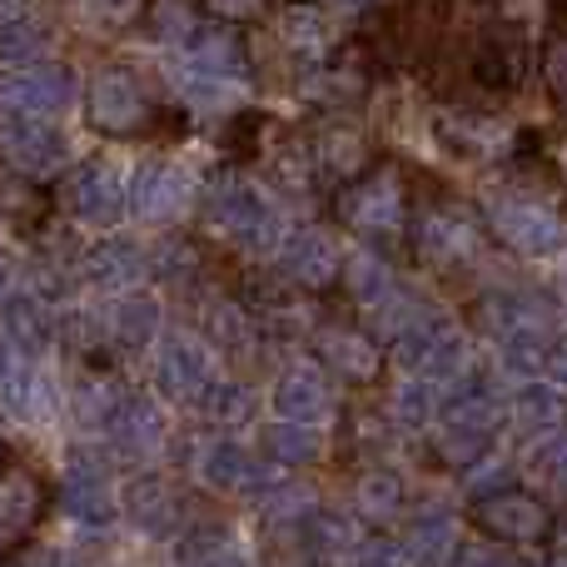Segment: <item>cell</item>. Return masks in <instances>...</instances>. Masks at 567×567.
I'll return each instance as SVG.
<instances>
[{
    "label": "cell",
    "instance_id": "1",
    "mask_svg": "<svg viewBox=\"0 0 567 567\" xmlns=\"http://www.w3.org/2000/svg\"><path fill=\"white\" fill-rule=\"evenodd\" d=\"M333 215H339V225H349L363 245L389 249L393 239L409 229V189H403V175L393 165H369L363 175H353L349 185H339Z\"/></svg>",
    "mask_w": 567,
    "mask_h": 567
},
{
    "label": "cell",
    "instance_id": "2",
    "mask_svg": "<svg viewBox=\"0 0 567 567\" xmlns=\"http://www.w3.org/2000/svg\"><path fill=\"white\" fill-rule=\"evenodd\" d=\"M85 120L105 140H140L159 125V105L145 75L130 65H100L85 90Z\"/></svg>",
    "mask_w": 567,
    "mask_h": 567
},
{
    "label": "cell",
    "instance_id": "3",
    "mask_svg": "<svg viewBox=\"0 0 567 567\" xmlns=\"http://www.w3.org/2000/svg\"><path fill=\"white\" fill-rule=\"evenodd\" d=\"M199 209H205V225L215 229V235H225L229 245L255 249V255L275 249L279 215H275V205H269V199L259 195L255 185H249V179L215 175L205 185V199H199Z\"/></svg>",
    "mask_w": 567,
    "mask_h": 567
},
{
    "label": "cell",
    "instance_id": "4",
    "mask_svg": "<svg viewBox=\"0 0 567 567\" xmlns=\"http://www.w3.org/2000/svg\"><path fill=\"white\" fill-rule=\"evenodd\" d=\"M393 353L409 373H423L433 383H458L468 373V343L439 313H419V319L403 323L399 339H393Z\"/></svg>",
    "mask_w": 567,
    "mask_h": 567
},
{
    "label": "cell",
    "instance_id": "5",
    "mask_svg": "<svg viewBox=\"0 0 567 567\" xmlns=\"http://www.w3.org/2000/svg\"><path fill=\"white\" fill-rule=\"evenodd\" d=\"M195 199H199L195 175L185 165H175V159H145L135 169V179H130V215L140 225H155V229L179 225L195 209Z\"/></svg>",
    "mask_w": 567,
    "mask_h": 567
},
{
    "label": "cell",
    "instance_id": "6",
    "mask_svg": "<svg viewBox=\"0 0 567 567\" xmlns=\"http://www.w3.org/2000/svg\"><path fill=\"white\" fill-rule=\"evenodd\" d=\"M473 528L483 538L503 543V548H518V543H543L553 533V513L548 503H538L523 488H488L473 503Z\"/></svg>",
    "mask_w": 567,
    "mask_h": 567
},
{
    "label": "cell",
    "instance_id": "7",
    "mask_svg": "<svg viewBox=\"0 0 567 567\" xmlns=\"http://www.w3.org/2000/svg\"><path fill=\"white\" fill-rule=\"evenodd\" d=\"M409 229H413V249L439 269L473 265L483 249V225L463 205H429Z\"/></svg>",
    "mask_w": 567,
    "mask_h": 567
},
{
    "label": "cell",
    "instance_id": "8",
    "mask_svg": "<svg viewBox=\"0 0 567 567\" xmlns=\"http://www.w3.org/2000/svg\"><path fill=\"white\" fill-rule=\"evenodd\" d=\"M60 199H65V209L75 219L110 229V225H120V215L130 209V185L115 159H85V165L70 169Z\"/></svg>",
    "mask_w": 567,
    "mask_h": 567
},
{
    "label": "cell",
    "instance_id": "9",
    "mask_svg": "<svg viewBox=\"0 0 567 567\" xmlns=\"http://www.w3.org/2000/svg\"><path fill=\"white\" fill-rule=\"evenodd\" d=\"M493 433H498V409H493V399H483L478 389L453 393V399L443 403V413H439V449H443V458H449V463L473 468V463L488 453Z\"/></svg>",
    "mask_w": 567,
    "mask_h": 567
},
{
    "label": "cell",
    "instance_id": "10",
    "mask_svg": "<svg viewBox=\"0 0 567 567\" xmlns=\"http://www.w3.org/2000/svg\"><path fill=\"white\" fill-rule=\"evenodd\" d=\"M75 100V75L65 65H16L0 75V115L55 120Z\"/></svg>",
    "mask_w": 567,
    "mask_h": 567
},
{
    "label": "cell",
    "instance_id": "11",
    "mask_svg": "<svg viewBox=\"0 0 567 567\" xmlns=\"http://www.w3.org/2000/svg\"><path fill=\"white\" fill-rule=\"evenodd\" d=\"M279 279L293 284L299 293H329L343 279V255L329 229L319 225L289 229V239L279 245Z\"/></svg>",
    "mask_w": 567,
    "mask_h": 567
},
{
    "label": "cell",
    "instance_id": "12",
    "mask_svg": "<svg viewBox=\"0 0 567 567\" xmlns=\"http://www.w3.org/2000/svg\"><path fill=\"white\" fill-rule=\"evenodd\" d=\"M60 508L70 513L85 528H105L110 518L120 513V498L110 488V468L105 453L95 449H70L65 458V483H60Z\"/></svg>",
    "mask_w": 567,
    "mask_h": 567
},
{
    "label": "cell",
    "instance_id": "13",
    "mask_svg": "<svg viewBox=\"0 0 567 567\" xmlns=\"http://www.w3.org/2000/svg\"><path fill=\"white\" fill-rule=\"evenodd\" d=\"M468 75H473V85L498 90V95L518 90L523 75H528V40H523V30L518 25H483L468 45Z\"/></svg>",
    "mask_w": 567,
    "mask_h": 567
},
{
    "label": "cell",
    "instance_id": "14",
    "mask_svg": "<svg viewBox=\"0 0 567 567\" xmlns=\"http://www.w3.org/2000/svg\"><path fill=\"white\" fill-rule=\"evenodd\" d=\"M209 383H215V373H209L205 343L195 333H165L155 349V389L169 403H199Z\"/></svg>",
    "mask_w": 567,
    "mask_h": 567
},
{
    "label": "cell",
    "instance_id": "15",
    "mask_svg": "<svg viewBox=\"0 0 567 567\" xmlns=\"http://www.w3.org/2000/svg\"><path fill=\"white\" fill-rule=\"evenodd\" d=\"M309 343H313V359H319L333 379L353 383V389L373 383L383 369L379 343H373L363 329H353V323H319V329L309 333Z\"/></svg>",
    "mask_w": 567,
    "mask_h": 567
},
{
    "label": "cell",
    "instance_id": "16",
    "mask_svg": "<svg viewBox=\"0 0 567 567\" xmlns=\"http://www.w3.org/2000/svg\"><path fill=\"white\" fill-rule=\"evenodd\" d=\"M45 503H50V493L40 483V473H30V468L0 473V563L25 548V538L45 518Z\"/></svg>",
    "mask_w": 567,
    "mask_h": 567
},
{
    "label": "cell",
    "instance_id": "17",
    "mask_svg": "<svg viewBox=\"0 0 567 567\" xmlns=\"http://www.w3.org/2000/svg\"><path fill=\"white\" fill-rule=\"evenodd\" d=\"M0 155L16 159L30 175H55L70 159L65 135L55 130V120H30V115H0Z\"/></svg>",
    "mask_w": 567,
    "mask_h": 567
},
{
    "label": "cell",
    "instance_id": "18",
    "mask_svg": "<svg viewBox=\"0 0 567 567\" xmlns=\"http://www.w3.org/2000/svg\"><path fill=\"white\" fill-rule=\"evenodd\" d=\"M493 235L508 249H518V255H553L563 245L558 215L548 205H538V199H503L493 209Z\"/></svg>",
    "mask_w": 567,
    "mask_h": 567
},
{
    "label": "cell",
    "instance_id": "19",
    "mask_svg": "<svg viewBox=\"0 0 567 567\" xmlns=\"http://www.w3.org/2000/svg\"><path fill=\"white\" fill-rule=\"evenodd\" d=\"M275 413L293 423H323L333 413V383L323 363H289L275 383Z\"/></svg>",
    "mask_w": 567,
    "mask_h": 567
},
{
    "label": "cell",
    "instance_id": "20",
    "mask_svg": "<svg viewBox=\"0 0 567 567\" xmlns=\"http://www.w3.org/2000/svg\"><path fill=\"white\" fill-rule=\"evenodd\" d=\"M120 508H125V518L135 523L140 533H150V538L175 533V523L185 518V498L175 493V483H169L165 473H140V478H130Z\"/></svg>",
    "mask_w": 567,
    "mask_h": 567
},
{
    "label": "cell",
    "instance_id": "21",
    "mask_svg": "<svg viewBox=\"0 0 567 567\" xmlns=\"http://www.w3.org/2000/svg\"><path fill=\"white\" fill-rule=\"evenodd\" d=\"M80 275L90 289H130L135 279L150 275V249H140L130 235H110L80 255Z\"/></svg>",
    "mask_w": 567,
    "mask_h": 567
},
{
    "label": "cell",
    "instance_id": "22",
    "mask_svg": "<svg viewBox=\"0 0 567 567\" xmlns=\"http://www.w3.org/2000/svg\"><path fill=\"white\" fill-rule=\"evenodd\" d=\"M179 50H185V70H195V75H219V80L249 75V50L225 20L219 25H195Z\"/></svg>",
    "mask_w": 567,
    "mask_h": 567
},
{
    "label": "cell",
    "instance_id": "23",
    "mask_svg": "<svg viewBox=\"0 0 567 567\" xmlns=\"http://www.w3.org/2000/svg\"><path fill=\"white\" fill-rule=\"evenodd\" d=\"M0 323H6L10 343L25 349L30 359L55 343V313H50L45 293H40L35 284H20V289H10L6 299H0Z\"/></svg>",
    "mask_w": 567,
    "mask_h": 567
},
{
    "label": "cell",
    "instance_id": "24",
    "mask_svg": "<svg viewBox=\"0 0 567 567\" xmlns=\"http://www.w3.org/2000/svg\"><path fill=\"white\" fill-rule=\"evenodd\" d=\"M433 130H439V140L458 159H498L503 150L513 145L508 130L493 115H478V110H443V115L433 120Z\"/></svg>",
    "mask_w": 567,
    "mask_h": 567
},
{
    "label": "cell",
    "instance_id": "25",
    "mask_svg": "<svg viewBox=\"0 0 567 567\" xmlns=\"http://www.w3.org/2000/svg\"><path fill=\"white\" fill-rule=\"evenodd\" d=\"M369 80H373L369 55H363V50H343V55L319 60V65H313L309 90H303V95H313L323 110H349V105H359V100L369 95Z\"/></svg>",
    "mask_w": 567,
    "mask_h": 567
},
{
    "label": "cell",
    "instance_id": "26",
    "mask_svg": "<svg viewBox=\"0 0 567 567\" xmlns=\"http://www.w3.org/2000/svg\"><path fill=\"white\" fill-rule=\"evenodd\" d=\"M50 205H55V195L40 185V175H30L16 159L0 155V219L16 229H45Z\"/></svg>",
    "mask_w": 567,
    "mask_h": 567
},
{
    "label": "cell",
    "instance_id": "27",
    "mask_svg": "<svg viewBox=\"0 0 567 567\" xmlns=\"http://www.w3.org/2000/svg\"><path fill=\"white\" fill-rule=\"evenodd\" d=\"M309 140H313V159H319L323 179L349 185L353 175L369 169V140H363V130L349 125V120H329V125H319Z\"/></svg>",
    "mask_w": 567,
    "mask_h": 567
},
{
    "label": "cell",
    "instance_id": "28",
    "mask_svg": "<svg viewBox=\"0 0 567 567\" xmlns=\"http://www.w3.org/2000/svg\"><path fill=\"white\" fill-rule=\"evenodd\" d=\"M105 433L125 458H150V453L165 443V419H159V409L145 399V393H130V399L120 403V413L110 419Z\"/></svg>",
    "mask_w": 567,
    "mask_h": 567
},
{
    "label": "cell",
    "instance_id": "29",
    "mask_svg": "<svg viewBox=\"0 0 567 567\" xmlns=\"http://www.w3.org/2000/svg\"><path fill=\"white\" fill-rule=\"evenodd\" d=\"M110 339H115L120 353H145L150 343L159 339V299L155 293L125 289L110 309Z\"/></svg>",
    "mask_w": 567,
    "mask_h": 567
},
{
    "label": "cell",
    "instance_id": "30",
    "mask_svg": "<svg viewBox=\"0 0 567 567\" xmlns=\"http://www.w3.org/2000/svg\"><path fill=\"white\" fill-rule=\"evenodd\" d=\"M199 473H205V483L215 493H249V488H259V483H265V463H259L255 453H249L245 443H235V439L209 443Z\"/></svg>",
    "mask_w": 567,
    "mask_h": 567
},
{
    "label": "cell",
    "instance_id": "31",
    "mask_svg": "<svg viewBox=\"0 0 567 567\" xmlns=\"http://www.w3.org/2000/svg\"><path fill=\"white\" fill-rule=\"evenodd\" d=\"M125 399L130 393H120V383L110 379L100 363H90V369L70 383V413H75L85 429H110V419L120 413V403Z\"/></svg>",
    "mask_w": 567,
    "mask_h": 567
},
{
    "label": "cell",
    "instance_id": "32",
    "mask_svg": "<svg viewBox=\"0 0 567 567\" xmlns=\"http://www.w3.org/2000/svg\"><path fill=\"white\" fill-rule=\"evenodd\" d=\"M403 503H409V488H403V478L393 468H363L359 483H353V513H359L363 523H393L403 513Z\"/></svg>",
    "mask_w": 567,
    "mask_h": 567
},
{
    "label": "cell",
    "instance_id": "33",
    "mask_svg": "<svg viewBox=\"0 0 567 567\" xmlns=\"http://www.w3.org/2000/svg\"><path fill=\"white\" fill-rule=\"evenodd\" d=\"M513 423H518L523 439H548V433H563L567 429V403L558 389L548 383H528V389L513 399Z\"/></svg>",
    "mask_w": 567,
    "mask_h": 567
},
{
    "label": "cell",
    "instance_id": "34",
    "mask_svg": "<svg viewBox=\"0 0 567 567\" xmlns=\"http://www.w3.org/2000/svg\"><path fill=\"white\" fill-rule=\"evenodd\" d=\"M205 339L219 343L225 353H249V343L259 339V323L255 313H249L245 299H209L205 303Z\"/></svg>",
    "mask_w": 567,
    "mask_h": 567
},
{
    "label": "cell",
    "instance_id": "35",
    "mask_svg": "<svg viewBox=\"0 0 567 567\" xmlns=\"http://www.w3.org/2000/svg\"><path fill=\"white\" fill-rule=\"evenodd\" d=\"M70 16H75V25L85 35L115 40L145 20V0H70Z\"/></svg>",
    "mask_w": 567,
    "mask_h": 567
},
{
    "label": "cell",
    "instance_id": "36",
    "mask_svg": "<svg viewBox=\"0 0 567 567\" xmlns=\"http://www.w3.org/2000/svg\"><path fill=\"white\" fill-rule=\"evenodd\" d=\"M343 284H349V299L359 303L363 313H373L379 303H389L399 293V279L383 265L379 255H349L343 259Z\"/></svg>",
    "mask_w": 567,
    "mask_h": 567
},
{
    "label": "cell",
    "instance_id": "37",
    "mask_svg": "<svg viewBox=\"0 0 567 567\" xmlns=\"http://www.w3.org/2000/svg\"><path fill=\"white\" fill-rule=\"evenodd\" d=\"M0 399H6V409L16 413L20 423H50V413H55V399H50V383L40 379L35 369H10L6 379H0Z\"/></svg>",
    "mask_w": 567,
    "mask_h": 567
},
{
    "label": "cell",
    "instance_id": "38",
    "mask_svg": "<svg viewBox=\"0 0 567 567\" xmlns=\"http://www.w3.org/2000/svg\"><path fill=\"white\" fill-rule=\"evenodd\" d=\"M265 458L279 463V468H309V463H319V433H313V423H293V419L265 423Z\"/></svg>",
    "mask_w": 567,
    "mask_h": 567
},
{
    "label": "cell",
    "instance_id": "39",
    "mask_svg": "<svg viewBox=\"0 0 567 567\" xmlns=\"http://www.w3.org/2000/svg\"><path fill=\"white\" fill-rule=\"evenodd\" d=\"M50 55V25L35 16H10L0 20V60L6 65H40Z\"/></svg>",
    "mask_w": 567,
    "mask_h": 567
},
{
    "label": "cell",
    "instance_id": "40",
    "mask_svg": "<svg viewBox=\"0 0 567 567\" xmlns=\"http://www.w3.org/2000/svg\"><path fill=\"white\" fill-rule=\"evenodd\" d=\"M279 35H284V50H289V55L319 65L323 50H329V20H323L319 10H309V0H293V10L279 25Z\"/></svg>",
    "mask_w": 567,
    "mask_h": 567
},
{
    "label": "cell",
    "instance_id": "41",
    "mask_svg": "<svg viewBox=\"0 0 567 567\" xmlns=\"http://www.w3.org/2000/svg\"><path fill=\"white\" fill-rule=\"evenodd\" d=\"M453 523L449 518H439V513H433V518H419L409 528V538H403V553H409V567H449L453 563Z\"/></svg>",
    "mask_w": 567,
    "mask_h": 567
},
{
    "label": "cell",
    "instance_id": "42",
    "mask_svg": "<svg viewBox=\"0 0 567 567\" xmlns=\"http://www.w3.org/2000/svg\"><path fill=\"white\" fill-rule=\"evenodd\" d=\"M150 279L169 284V289H189L199 279V249L179 235H165L150 249Z\"/></svg>",
    "mask_w": 567,
    "mask_h": 567
},
{
    "label": "cell",
    "instance_id": "43",
    "mask_svg": "<svg viewBox=\"0 0 567 567\" xmlns=\"http://www.w3.org/2000/svg\"><path fill=\"white\" fill-rule=\"evenodd\" d=\"M199 409H205V419L219 423V429H239V423L255 419V393L239 379H215L205 389V399H199Z\"/></svg>",
    "mask_w": 567,
    "mask_h": 567
},
{
    "label": "cell",
    "instance_id": "44",
    "mask_svg": "<svg viewBox=\"0 0 567 567\" xmlns=\"http://www.w3.org/2000/svg\"><path fill=\"white\" fill-rule=\"evenodd\" d=\"M299 533H303V558H313V563H329L333 553L349 548V523H343L339 513H319V508H313L309 518L299 523Z\"/></svg>",
    "mask_w": 567,
    "mask_h": 567
},
{
    "label": "cell",
    "instance_id": "45",
    "mask_svg": "<svg viewBox=\"0 0 567 567\" xmlns=\"http://www.w3.org/2000/svg\"><path fill=\"white\" fill-rule=\"evenodd\" d=\"M65 343L75 349V359H85V363H105L110 359V313L100 319V313H70L65 319Z\"/></svg>",
    "mask_w": 567,
    "mask_h": 567
},
{
    "label": "cell",
    "instance_id": "46",
    "mask_svg": "<svg viewBox=\"0 0 567 567\" xmlns=\"http://www.w3.org/2000/svg\"><path fill=\"white\" fill-rule=\"evenodd\" d=\"M433 409H439V383L423 379V373L393 393V423H399V429H429Z\"/></svg>",
    "mask_w": 567,
    "mask_h": 567
},
{
    "label": "cell",
    "instance_id": "47",
    "mask_svg": "<svg viewBox=\"0 0 567 567\" xmlns=\"http://www.w3.org/2000/svg\"><path fill=\"white\" fill-rule=\"evenodd\" d=\"M259 508H265L269 523H303L313 513V493L303 483H269L259 493Z\"/></svg>",
    "mask_w": 567,
    "mask_h": 567
},
{
    "label": "cell",
    "instance_id": "48",
    "mask_svg": "<svg viewBox=\"0 0 567 567\" xmlns=\"http://www.w3.org/2000/svg\"><path fill=\"white\" fill-rule=\"evenodd\" d=\"M229 543V528L219 518H195L185 533H179V563H199L205 567L209 558H219Z\"/></svg>",
    "mask_w": 567,
    "mask_h": 567
},
{
    "label": "cell",
    "instance_id": "49",
    "mask_svg": "<svg viewBox=\"0 0 567 567\" xmlns=\"http://www.w3.org/2000/svg\"><path fill=\"white\" fill-rule=\"evenodd\" d=\"M349 567H409V553H403V543L373 533V538H363L359 548H353Z\"/></svg>",
    "mask_w": 567,
    "mask_h": 567
},
{
    "label": "cell",
    "instance_id": "50",
    "mask_svg": "<svg viewBox=\"0 0 567 567\" xmlns=\"http://www.w3.org/2000/svg\"><path fill=\"white\" fill-rule=\"evenodd\" d=\"M543 80H548V95L558 100V105H567V30H558V35L543 45Z\"/></svg>",
    "mask_w": 567,
    "mask_h": 567
},
{
    "label": "cell",
    "instance_id": "51",
    "mask_svg": "<svg viewBox=\"0 0 567 567\" xmlns=\"http://www.w3.org/2000/svg\"><path fill=\"white\" fill-rule=\"evenodd\" d=\"M205 6V16L225 20V25H255V20H265L269 0H199Z\"/></svg>",
    "mask_w": 567,
    "mask_h": 567
},
{
    "label": "cell",
    "instance_id": "52",
    "mask_svg": "<svg viewBox=\"0 0 567 567\" xmlns=\"http://www.w3.org/2000/svg\"><path fill=\"white\" fill-rule=\"evenodd\" d=\"M449 567H528V563L513 558V553H498V548H483V543H468V548L453 553Z\"/></svg>",
    "mask_w": 567,
    "mask_h": 567
},
{
    "label": "cell",
    "instance_id": "53",
    "mask_svg": "<svg viewBox=\"0 0 567 567\" xmlns=\"http://www.w3.org/2000/svg\"><path fill=\"white\" fill-rule=\"evenodd\" d=\"M548 373H553V383H567V333L548 339Z\"/></svg>",
    "mask_w": 567,
    "mask_h": 567
},
{
    "label": "cell",
    "instance_id": "54",
    "mask_svg": "<svg viewBox=\"0 0 567 567\" xmlns=\"http://www.w3.org/2000/svg\"><path fill=\"white\" fill-rule=\"evenodd\" d=\"M16 567H75V563H70L65 553H55V548H35L30 558H20Z\"/></svg>",
    "mask_w": 567,
    "mask_h": 567
},
{
    "label": "cell",
    "instance_id": "55",
    "mask_svg": "<svg viewBox=\"0 0 567 567\" xmlns=\"http://www.w3.org/2000/svg\"><path fill=\"white\" fill-rule=\"evenodd\" d=\"M379 0H333V10H343V16H363V10H373Z\"/></svg>",
    "mask_w": 567,
    "mask_h": 567
},
{
    "label": "cell",
    "instance_id": "56",
    "mask_svg": "<svg viewBox=\"0 0 567 567\" xmlns=\"http://www.w3.org/2000/svg\"><path fill=\"white\" fill-rule=\"evenodd\" d=\"M205 567H245V558H235V553H219V558H209Z\"/></svg>",
    "mask_w": 567,
    "mask_h": 567
},
{
    "label": "cell",
    "instance_id": "57",
    "mask_svg": "<svg viewBox=\"0 0 567 567\" xmlns=\"http://www.w3.org/2000/svg\"><path fill=\"white\" fill-rule=\"evenodd\" d=\"M10 16H20V0H0V20H10Z\"/></svg>",
    "mask_w": 567,
    "mask_h": 567
},
{
    "label": "cell",
    "instance_id": "58",
    "mask_svg": "<svg viewBox=\"0 0 567 567\" xmlns=\"http://www.w3.org/2000/svg\"><path fill=\"white\" fill-rule=\"evenodd\" d=\"M558 175L567 179V140H563V145H558Z\"/></svg>",
    "mask_w": 567,
    "mask_h": 567
},
{
    "label": "cell",
    "instance_id": "59",
    "mask_svg": "<svg viewBox=\"0 0 567 567\" xmlns=\"http://www.w3.org/2000/svg\"><path fill=\"white\" fill-rule=\"evenodd\" d=\"M10 373V363H6V343H0V379H6Z\"/></svg>",
    "mask_w": 567,
    "mask_h": 567
},
{
    "label": "cell",
    "instance_id": "60",
    "mask_svg": "<svg viewBox=\"0 0 567 567\" xmlns=\"http://www.w3.org/2000/svg\"><path fill=\"white\" fill-rule=\"evenodd\" d=\"M10 468V453H6V443H0V473H6Z\"/></svg>",
    "mask_w": 567,
    "mask_h": 567
},
{
    "label": "cell",
    "instance_id": "61",
    "mask_svg": "<svg viewBox=\"0 0 567 567\" xmlns=\"http://www.w3.org/2000/svg\"><path fill=\"white\" fill-rule=\"evenodd\" d=\"M553 6H558V10H567V0H553Z\"/></svg>",
    "mask_w": 567,
    "mask_h": 567
},
{
    "label": "cell",
    "instance_id": "62",
    "mask_svg": "<svg viewBox=\"0 0 567 567\" xmlns=\"http://www.w3.org/2000/svg\"><path fill=\"white\" fill-rule=\"evenodd\" d=\"M558 567H567V558H563V563H558Z\"/></svg>",
    "mask_w": 567,
    "mask_h": 567
}]
</instances>
